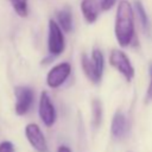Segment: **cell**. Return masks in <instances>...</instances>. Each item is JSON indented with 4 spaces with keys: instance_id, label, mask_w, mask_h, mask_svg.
<instances>
[{
    "instance_id": "obj_1",
    "label": "cell",
    "mask_w": 152,
    "mask_h": 152,
    "mask_svg": "<svg viewBox=\"0 0 152 152\" xmlns=\"http://www.w3.org/2000/svg\"><path fill=\"white\" fill-rule=\"evenodd\" d=\"M114 33L116 42L122 48L131 45L135 37L134 11L127 0H120L116 7Z\"/></svg>"
},
{
    "instance_id": "obj_2",
    "label": "cell",
    "mask_w": 152,
    "mask_h": 152,
    "mask_svg": "<svg viewBox=\"0 0 152 152\" xmlns=\"http://www.w3.org/2000/svg\"><path fill=\"white\" fill-rule=\"evenodd\" d=\"M81 64L82 69L88 77V80L95 84L101 82L102 74H103V68H104V58L103 53L101 52L100 49H94L91 51V56L88 57L86 53L82 55L81 58Z\"/></svg>"
},
{
    "instance_id": "obj_3",
    "label": "cell",
    "mask_w": 152,
    "mask_h": 152,
    "mask_svg": "<svg viewBox=\"0 0 152 152\" xmlns=\"http://www.w3.org/2000/svg\"><path fill=\"white\" fill-rule=\"evenodd\" d=\"M63 30L55 20H49V34H48V51L53 56H59L65 48V39Z\"/></svg>"
},
{
    "instance_id": "obj_4",
    "label": "cell",
    "mask_w": 152,
    "mask_h": 152,
    "mask_svg": "<svg viewBox=\"0 0 152 152\" xmlns=\"http://www.w3.org/2000/svg\"><path fill=\"white\" fill-rule=\"evenodd\" d=\"M109 64L115 68L127 82H131L134 77V68L128 56L122 50H113L109 55Z\"/></svg>"
},
{
    "instance_id": "obj_5",
    "label": "cell",
    "mask_w": 152,
    "mask_h": 152,
    "mask_svg": "<svg viewBox=\"0 0 152 152\" xmlns=\"http://www.w3.org/2000/svg\"><path fill=\"white\" fill-rule=\"evenodd\" d=\"M38 114L43 124L48 127H51L57 119V113L53 106V102L48 94V91L43 90L39 96V107H38Z\"/></svg>"
},
{
    "instance_id": "obj_6",
    "label": "cell",
    "mask_w": 152,
    "mask_h": 152,
    "mask_svg": "<svg viewBox=\"0 0 152 152\" xmlns=\"http://www.w3.org/2000/svg\"><path fill=\"white\" fill-rule=\"evenodd\" d=\"M15 94V107L14 110L18 115H25L28 113L33 104V90L26 86H19L14 89Z\"/></svg>"
},
{
    "instance_id": "obj_7",
    "label": "cell",
    "mask_w": 152,
    "mask_h": 152,
    "mask_svg": "<svg viewBox=\"0 0 152 152\" xmlns=\"http://www.w3.org/2000/svg\"><path fill=\"white\" fill-rule=\"evenodd\" d=\"M71 74V65L68 62H62L56 64L50 69V71L46 75V84L55 89L61 87L70 76Z\"/></svg>"
},
{
    "instance_id": "obj_8",
    "label": "cell",
    "mask_w": 152,
    "mask_h": 152,
    "mask_svg": "<svg viewBox=\"0 0 152 152\" xmlns=\"http://www.w3.org/2000/svg\"><path fill=\"white\" fill-rule=\"evenodd\" d=\"M25 135L30 142V145L37 152H48V144L45 137L37 124H27L25 127Z\"/></svg>"
},
{
    "instance_id": "obj_9",
    "label": "cell",
    "mask_w": 152,
    "mask_h": 152,
    "mask_svg": "<svg viewBox=\"0 0 152 152\" xmlns=\"http://www.w3.org/2000/svg\"><path fill=\"white\" fill-rule=\"evenodd\" d=\"M127 131H128V125H127L126 115L121 110L115 112L113 120H112V125H110L112 135L116 139H121L126 135Z\"/></svg>"
},
{
    "instance_id": "obj_10",
    "label": "cell",
    "mask_w": 152,
    "mask_h": 152,
    "mask_svg": "<svg viewBox=\"0 0 152 152\" xmlns=\"http://www.w3.org/2000/svg\"><path fill=\"white\" fill-rule=\"evenodd\" d=\"M81 11L87 23L93 24L99 17V5L96 0H82Z\"/></svg>"
},
{
    "instance_id": "obj_11",
    "label": "cell",
    "mask_w": 152,
    "mask_h": 152,
    "mask_svg": "<svg viewBox=\"0 0 152 152\" xmlns=\"http://www.w3.org/2000/svg\"><path fill=\"white\" fill-rule=\"evenodd\" d=\"M57 21L64 32L68 33L72 30V13L69 6H64L57 11Z\"/></svg>"
},
{
    "instance_id": "obj_12",
    "label": "cell",
    "mask_w": 152,
    "mask_h": 152,
    "mask_svg": "<svg viewBox=\"0 0 152 152\" xmlns=\"http://www.w3.org/2000/svg\"><path fill=\"white\" fill-rule=\"evenodd\" d=\"M135 11H137V14L139 17V20L141 23V26L144 28V31L146 33H150L151 32V24H150V19L147 17V13L144 8V5L141 4V1L137 0L135 1Z\"/></svg>"
},
{
    "instance_id": "obj_13",
    "label": "cell",
    "mask_w": 152,
    "mask_h": 152,
    "mask_svg": "<svg viewBox=\"0 0 152 152\" xmlns=\"http://www.w3.org/2000/svg\"><path fill=\"white\" fill-rule=\"evenodd\" d=\"M91 114L94 127H99L102 121V103L97 99H94L91 102Z\"/></svg>"
},
{
    "instance_id": "obj_14",
    "label": "cell",
    "mask_w": 152,
    "mask_h": 152,
    "mask_svg": "<svg viewBox=\"0 0 152 152\" xmlns=\"http://www.w3.org/2000/svg\"><path fill=\"white\" fill-rule=\"evenodd\" d=\"M13 10L15 11V13L19 15V17H27L28 14V4H27V0H10Z\"/></svg>"
},
{
    "instance_id": "obj_15",
    "label": "cell",
    "mask_w": 152,
    "mask_h": 152,
    "mask_svg": "<svg viewBox=\"0 0 152 152\" xmlns=\"http://www.w3.org/2000/svg\"><path fill=\"white\" fill-rule=\"evenodd\" d=\"M0 152H15L14 145L8 140H4L0 142Z\"/></svg>"
},
{
    "instance_id": "obj_16",
    "label": "cell",
    "mask_w": 152,
    "mask_h": 152,
    "mask_svg": "<svg viewBox=\"0 0 152 152\" xmlns=\"http://www.w3.org/2000/svg\"><path fill=\"white\" fill-rule=\"evenodd\" d=\"M148 74H150V84H148L147 93H146V100L151 101L152 100V62L148 65Z\"/></svg>"
},
{
    "instance_id": "obj_17",
    "label": "cell",
    "mask_w": 152,
    "mask_h": 152,
    "mask_svg": "<svg viewBox=\"0 0 152 152\" xmlns=\"http://www.w3.org/2000/svg\"><path fill=\"white\" fill-rule=\"evenodd\" d=\"M115 2H116V0H102L100 4V7L102 11H108L115 5Z\"/></svg>"
},
{
    "instance_id": "obj_18",
    "label": "cell",
    "mask_w": 152,
    "mask_h": 152,
    "mask_svg": "<svg viewBox=\"0 0 152 152\" xmlns=\"http://www.w3.org/2000/svg\"><path fill=\"white\" fill-rule=\"evenodd\" d=\"M57 152H71V150L66 146V145H61L57 150Z\"/></svg>"
}]
</instances>
